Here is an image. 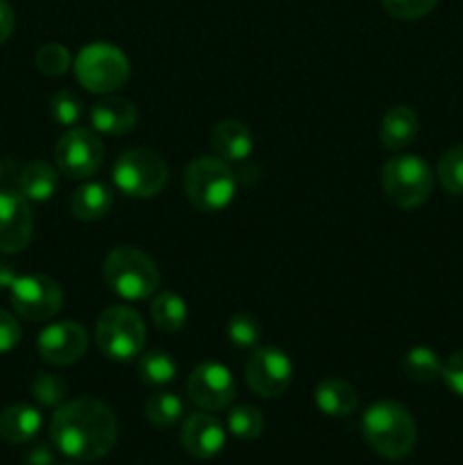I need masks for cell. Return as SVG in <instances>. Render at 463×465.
Returning <instances> with one entry per match:
<instances>
[{"label":"cell","mask_w":463,"mask_h":465,"mask_svg":"<svg viewBox=\"0 0 463 465\" xmlns=\"http://www.w3.org/2000/svg\"><path fill=\"white\" fill-rule=\"evenodd\" d=\"M112 177L125 195L148 200L162 193L168 184V163L157 150L130 148L116 159Z\"/></svg>","instance_id":"7"},{"label":"cell","mask_w":463,"mask_h":465,"mask_svg":"<svg viewBox=\"0 0 463 465\" xmlns=\"http://www.w3.org/2000/svg\"><path fill=\"white\" fill-rule=\"evenodd\" d=\"M53 463V452L45 445H36L27 454V465H50Z\"/></svg>","instance_id":"37"},{"label":"cell","mask_w":463,"mask_h":465,"mask_svg":"<svg viewBox=\"0 0 463 465\" xmlns=\"http://www.w3.org/2000/svg\"><path fill=\"white\" fill-rule=\"evenodd\" d=\"M104 282L109 289L123 300H148L159 291V268L143 250L132 248V245H121L113 248L104 259Z\"/></svg>","instance_id":"3"},{"label":"cell","mask_w":463,"mask_h":465,"mask_svg":"<svg viewBox=\"0 0 463 465\" xmlns=\"http://www.w3.org/2000/svg\"><path fill=\"white\" fill-rule=\"evenodd\" d=\"M143 413L154 427L168 430V427L177 425L182 420V416H184V404H182V400L175 393L162 391V393H153L145 398Z\"/></svg>","instance_id":"24"},{"label":"cell","mask_w":463,"mask_h":465,"mask_svg":"<svg viewBox=\"0 0 463 465\" xmlns=\"http://www.w3.org/2000/svg\"><path fill=\"white\" fill-rule=\"evenodd\" d=\"M34 230L30 200L18 191H0V252L16 254L27 248Z\"/></svg>","instance_id":"14"},{"label":"cell","mask_w":463,"mask_h":465,"mask_svg":"<svg viewBox=\"0 0 463 465\" xmlns=\"http://www.w3.org/2000/svg\"><path fill=\"white\" fill-rule=\"evenodd\" d=\"M89 121L91 127L100 134L121 136L134 130L139 123V109L132 100L121 98V95H104L98 103H94Z\"/></svg>","instance_id":"16"},{"label":"cell","mask_w":463,"mask_h":465,"mask_svg":"<svg viewBox=\"0 0 463 465\" xmlns=\"http://www.w3.org/2000/svg\"><path fill=\"white\" fill-rule=\"evenodd\" d=\"M0 180H3V163H0Z\"/></svg>","instance_id":"39"},{"label":"cell","mask_w":463,"mask_h":465,"mask_svg":"<svg viewBox=\"0 0 463 465\" xmlns=\"http://www.w3.org/2000/svg\"><path fill=\"white\" fill-rule=\"evenodd\" d=\"M189 398L204 411H222L236 398V384L232 372L222 363L202 361L193 368L186 381Z\"/></svg>","instance_id":"12"},{"label":"cell","mask_w":463,"mask_h":465,"mask_svg":"<svg viewBox=\"0 0 463 465\" xmlns=\"http://www.w3.org/2000/svg\"><path fill=\"white\" fill-rule=\"evenodd\" d=\"M150 316L159 330L166 334H175V331L184 330L186 321H189V309H186L182 295L172 293V291H162L150 304Z\"/></svg>","instance_id":"23"},{"label":"cell","mask_w":463,"mask_h":465,"mask_svg":"<svg viewBox=\"0 0 463 465\" xmlns=\"http://www.w3.org/2000/svg\"><path fill=\"white\" fill-rule=\"evenodd\" d=\"M16 280H18V275H16V271H14L12 263H7L0 259V289H12V284Z\"/></svg>","instance_id":"38"},{"label":"cell","mask_w":463,"mask_h":465,"mask_svg":"<svg viewBox=\"0 0 463 465\" xmlns=\"http://www.w3.org/2000/svg\"><path fill=\"white\" fill-rule=\"evenodd\" d=\"M118 439V420L112 409L95 398H77L59 404L50 420V440L64 457L95 461L112 452Z\"/></svg>","instance_id":"1"},{"label":"cell","mask_w":463,"mask_h":465,"mask_svg":"<svg viewBox=\"0 0 463 465\" xmlns=\"http://www.w3.org/2000/svg\"><path fill=\"white\" fill-rule=\"evenodd\" d=\"M73 71L86 91L109 95L130 80V59L113 44L98 41L80 50Z\"/></svg>","instance_id":"6"},{"label":"cell","mask_w":463,"mask_h":465,"mask_svg":"<svg viewBox=\"0 0 463 465\" xmlns=\"http://www.w3.org/2000/svg\"><path fill=\"white\" fill-rule=\"evenodd\" d=\"M227 427L239 440H257L263 431V413L252 404H239L227 416Z\"/></svg>","instance_id":"28"},{"label":"cell","mask_w":463,"mask_h":465,"mask_svg":"<svg viewBox=\"0 0 463 465\" xmlns=\"http://www.w3.org/2000/svg\"><path fill=\"white\" fill-rule=\"evenodd\" d=\"M112 204L113 193L103 182H86L80 189L73 191L71 200H68V207H71L73 216L84 223H94L104 218L112 212Z\"/></svg>","instance_id":"21"},{"label":"cell","mask_w":463,"mask_h":465,"mask_svg":"<svg viewBox=\"0 0 463 465\" xmlns=\"http://www.w3.org/2000/svg\"><path fill=\"white\" fill-rule=\"evenodd\" d=\"M440 377H443L445 386H448L454 395L463 398V348H458L457 352L449 354L448 361L443 363Z\"/></svg>","instance_id":"34"},{"label":"cell","mask_w":463,"mask_h":465,"mask_svg":"<svg viewBox=\"0 0 463 465\" xmlns=\"http://www.w3.org/2000/svg\"><path fill=\"white\" fill-rule=\"evenodd\" d=\"M14 25H16V16H14V9L7 0H0V45L12 36Z\"/></svg>","instance_id":"36"},{"label":"cell","mask_w":463,"mask_h":465,"mask_svg":"<svg viewBox=\"0 0 463 465\" xmlns=\"http://www.w3.org/2000/svg\"><path fill=\"white\" fill-rule=\"evenodd\" d=\"M361 431L366 443L389 461H402L413 452L418 440L416 420L404 404L381 400L363 413Z\"/></svg>","instance_id":"2"},{"label":"cell","mask_w":463,"mask_h":465,"mask_svg":"<svg viewBox=\"0 0 463 465\" xmlns=\"http://www.w3.org/2000/svg\"><path fill=\"white\" fill-rule=\"evenodd\" d=\"M18 193L32 203H45L59 189L57 168L45 162H30L18 173Z\"/></svg>","instance_id":"22"},{"label":"cell","mask_w":463,"mask_h":465,"mask_svg":"<svg viewBox=\"0 0 463 465\" xmlns=\"http://www.w3.org/2000/svg\"><path fill=\"white\" fill-rule=\"evenodd\" d=\"M41 422H44L41 411L32 404H9L0 411V439L12 445L27 443L39 434Z\"/></svg>","instance_id":"19"},{"label":"cell","mask_w":463,"mask_h":465,"mask_svg":"<svg viewBox=\"0 0 463 465\" xmlns=\"http://www.w3.org/2000/svg\"><path fill=\"white\" fill-rule=\"evenodd\" d=\"M182 445L195 459H212L225 445V430L212 413H193L182 425Z\"/></svg>","instance_id":"15"},{"label":"cell","mask_w":463,"mask_h":465,"mask_svg":"<svg viewBox=\"0 0 463 465\" xmlns=\"http://www.w3.org/2000/svg\"><path fill=\"white\" fill-rule=\"evenodd\" d=\"M381 189L395 207L416 209L429 200L434 175L425 159L418 154H398L389 159L381 171Z\"/></svg>","instance_id":"8"},{"label":"cell","mask_w":463,"mask_h":465,"mask_svg":"<svg viewBox=\"0 0 463 465\" xmlns=\"http://www.w3.org/2000/svg\"><path fill=\"white\" fill-rule=\"evenodd\" d=\"M34 64L44 75L59 77L71 68V53L62 44H45L36 50Z\"/></svg>","instance_id":"32"},{"label":"cell","mask_w":463,"mask_h":465,"mask_svg":"<svg viewBox=\"0 0 463 465\" xmlns=\"http://www.w3.org/2000/svg\"><path fill=\"white\" fill-rule=\"evenodd\" d=\"M48 112L57 125L77 127V123L84 118V103H82L77 94H73V91L68 89H62L50 98Z\"/></svg>","instance_id":"29"},{"label":"cell","mask_w":463,"mask_h":465,"mask_svg":"<svg viewBox=\"0 0 463 465\" xmlns=\"http://www.w3.org/2000/svg\"><path fill=\"white\" fill-rule=\"evenodd\" d=\"M420 121L407 104H395L384 114L379 123V141L386 150H402L416 141Z\"/></svg>","instance_id":"18"},{"label":"cell","mask_w":463,"mask_h":465,"mask_svg":"<svg viewBox=\"0 0 463 465\" xmlns=\"http://www.w3.org/2000/svg\"><path fill=\"white\" fill-rule=\"evenodd\" d=\"M23 330L16 318L9 312L0 309V352H9L21 343Z\"/></svg>","instance_id":"35"},{"label":"cell","mask_w":463,"mask_h":465,"mask_svg":"<svg viewBox=\"0 0 463 465\" xmlns=\"http://www.w3.org/2000/svg\"><path fill=\"white\" fill-rule=\"evenodd\" d=\"M212 145L216 157L227 163H243L252 154L254 134L239 118H225L213 127Z\"/></svg>","instance_id":"17"},{"label":"cell","mask_w":463,"mask_h":465,"mask_svg":"<svg viewBox=\"0 0 463 465\" xmlns=\"http://www.w3.org/2000/svg\"><path fill=\"white\" fill-rule=\"evenodd\" d=\"M436 177L449 195H463V143L452 145L440 154Z\"/></svg>","instance_id":"27"},{"label":"cell","mask_w":463,"mask_h":465,"mask_svg":"<svg viewBox=\"0 0 463 465\" xmlns=\"http://www.w3.org/2000/svg\"><path fill=\"white\" fill-rule=\"evenodd\" d=\"M316 407L325 416L348 418L359 409V393L348 380L327 377L316 386Z\"/></svg>","instance_id":"20"},{"label":"cell","mask_w":463,"mask_h":465,"mask_svg":"<svg viewBox=\"0 0 463 465\" xmlns=\"http://www.w3.org/2000/svg\"><path fill=\"white\" fill-rule=\"evenodd\" d=\"M89 348V334L75 321L53 322L45 327L36 341L41 359L50 366H71L84 357Z\"/></svg>","instance_id":"13"},{"label":"cell","mask_w":463,"mask_h":465,"mask_svg":"<svg viewBox=\"0 0 463 465\" xmlns=\"http://www.w3.org/2000/svg\"><path fill=\"white\" fill-rule=\"evenodd\" d=\"M66 391V381L59 375H50V372H41L32 381V395H34L41 407H59V404H64Z\"/></svg>","instance_id":"31"},{"label":"cell","mask_w":463,"mask_h":465,"mask_svg":"<svg viewBox=\"0 0 463 465\" xmlns=\"http://www.w3.org/2000/svg\"><path fill=\"white\" fill-rule=\"evenodd\" d=\"M438 0H381V7L398 21H418L427 16Z\"/></svg>","instance_id":"33"},{"label":"cell","mask_w":463,"mask_h":465,"mask_svg":"<svg viewBox=\"0 0 463 465\" xmlns=\"http://www.w3.org/2000/svg\"><path fill=\"white\" fill-rule=\"evenodd\" d=\"M293 380V363L286 352L272 345H263L252 352L245 366V381L263 400L280 398L289 391Z\"/></svg>","instance_id":"11"},{"label":"cell","mask_w":463,"mask_h":465,"mask_svg":"<svg viewBox=\"0 0 463 465\" xmlns=\"http://www.w3.org/2000/svg\"><path fill=\"white\" fill-rule=\"evenodd\" d=\"M9 302L25 321H50L62 312L64 291L48 275H18L9 289Z\"/></svg>","instance_id":"10"},{"label":"cell","mask_w":463,"mask_h":465,"mask_svg":"<svg viewBox=\"0 0 463 465\" xmlns=\"http://www.w3.org/2000/svg\"><path fill=\"white\" fill-rule=\"evenodd\" d=\"M261 334V322L250 313H236L227 322V339L236 348H257Z\"/></svg>","instance_id":"30"},{"label":"cell","mask_w":463,"mask_h":465,"mask_svg":"<svg viewBox=\"0 0 463 465\" xmlns=\"http://www.w3.org/2000/svg\"><path fill=\"white\" fill-rule=\"evenodd\" d=\"M104 162V145L95 130L68 127L54 145V163L68 180H89Z\"/></svg>","instance_id":"9"},{"label":"cell","mask_w":463,"mask_h":465,"mask_svg":"<svg viewBox=\"0 0 463 465\" xmlns=\"http://www.w3.org/2000/svg\"><path fill=\"white\" fill-rule=\"evenodd\" d=\"M404 372L416 384H429V381L438 380L443 372V361L438 354L429 348H413L404 354L402 361Z\"/></svg>","instance_id":"25"},{"label":"cell","mask_w":463,"mask_h":465,"mask_svg":"<svg viewBox=\"0 0 463 465\" xmlns=\"http://www.w3.org/2000/svg\"><path fill=\"white\" fill-rule=\"evenodd\" d=\"M234 171L230 163L222 162L221 157L213 154H204V157L193 159L186 166L184 173V191L191 204L200 209V212L216 213L230 207L236 193Z\"/></svg>","instance_id":"4"},{"label":"cell","mask_w":463,"mask_h":465,"mask_svg":"<svg viewBox=\"0 0 463 465\" xmlns=\"http://www.w3.org/2000/svg\"><path fill=\"white\" fill-rule=\"evenodd\" d=\"M139 377L148 386H166L175 380L177 363L175 359L162 350H153V352L139 354Z\"/></svg>","instance_id":"26"},{"label":"cell","mask_w":463,"mask_h":465,"mask_svg":"<svg viewBox=\"0 0 463 465\" xmlns=\"http://www.w3.org/2000/svg\"><path fill=\"white\" fill-rule=\"evenodd\" d=\"M95 343L112 361H132L145 345V322L125 304H113L95 322Z\"/></svg>","instance_id":"5"}]
</instances>
